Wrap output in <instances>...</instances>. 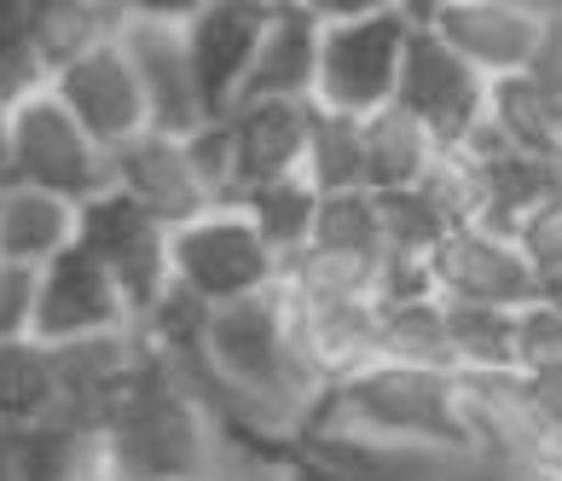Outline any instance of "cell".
<instances>
[{
	"mask_svg": "<svg viewBox=\"0 0 562 481\" xmlns=\"http://www.w3.org/2000/svg\"><path fill=\"white\" fill-rule=\"evenodd\" d=\"M314 18H319V76H314L319 111L366 122L371 111L394 104L401 58L412 41V12L342 0V7H314Z\"/></svg>",
	"mask_w": 562,
	"mask_h": 481,
	"instance_id": "cell-3",
	"label": "cell"
},
{
	"mask_svg": "<svg viewBox=\"0 0 562 481\" xmlns=\"http://www.w3.org/2000/svg\"><path fill=\"white\" fill-rule=\"evenodd\" d=\"M226 481H244V476H226Z\"/></svg>",
	"mask_w": 562,
	"mask_h": 481,
	"instance_id": "cell-42",
	"label": "cell"
},
{
	"mask_svg": "<svg viewBox=\"0 0 562 481\" xmlns=\"http://www.w3.org/2000/svg\"><path fill=\"white\" fill-rule=\"evenodd\" d=\"M487 128L528 157H551L562 145V93H546L528 76L487 81Z\"/></svg>",
	"mask_w": 562,
	"mask_h": 481,
	"instance_id": "cell-23",
	"label": "cell"
},
{
	"mask_svg": "<svg viewBox=\"0 0 562 481\" xmlns=\"http://www.w3.org/2000/svg\"><path fill=\"white\" fill-rule=\"evenodd\" d=\"M394 104H401L441 152H458V145L487 122V81L412 18V41H406V58H401Z\"/></svg>",
	"mask_w": 562,
	"mask_h": 481,
	"instance_id": "cell-8",
	"label": "cell"
},
{
	"mask_svg": "<svg viewBox=\"0 0 562 481\" xmlns=\"http://www.w3.org/2000/svg\"><path fill=\"white\" fill-rule=\"evenodd\" d=\"M302 180L319 198H342V192H366V152H360V122L319 111L314 104V128H307V157H302Z\"/></svg>",
	"mask_w": 562,
	"mask_h": 481,
	"instance_id": "cell-27",
	"label": "cell"
},
{
	"mask_svg": "<svg viewBox=\"0 0 562 481\" xmlns=\"http://www.w3.org/2000/svg\"><path fill=\"white\" fill-rule=\"evenodd\" d=\"M53 99L76 116V128L105 157L145 134V99H139V81H134V65L122 53V41L88 53L65 76H53Z\"/></svg>",
	"mask_w": 562,
	"mask_h": 481,
	"instance_id": "cell-14",
	"label": "cell"
},
{
	"mask_svg": "<svg viewBox=\"0 0 562 481\" xmlns=\"http://www.w3.org/2000/svg\"><path fill=\"white\" fill-rule=\"evenodd\" d=\"M378 226H383V256H406V261H429L441 249V238L452 233V221L424 186L378 198Z\"/></svg>",
	"mask_w": 562,
	"mask_h": 481,
	"instance_id": "cell-29",
	"label": "cell"
},
{
	"mask_svg": "<svg viewBox=\"0 0 562 481\" xmlns=\"http://www.w3.org/2000/svg\"><path fill=\"white\" fill-rule=\"evenodd\" d=\"M528 81H539L546 93H562V7H546V30L533 41V58H528Z\"/></svg>",
	"mask_w": 562,
	"mask_h": 481,
	"instance_id": "cell-36",
	"label": "cell"
},
{
	"mask_svg": "<svg viewBox=\"0 0 562 481\" xmlns=\"http://www.w3.org/2000/svg\"><path fill=\"white\" fill-rule=\"evenodd\" d=\"M383 256H342V249L302 244L279 267V290L290 302H378Z\"/></svg>",
	"mask_w": 562,
	"mask_h": 481,
	"instance_id": "cell-24",
	"label": "cell"
},
{
	"mask_svg": "<svg viewBox=\"0 0 562 481\" xmlns=\"http://www.w3.org/2000/svg\"><path fill=\"white\" fill-rule=\"evenodd\" d=\"M7 186L88 203L111 186V157L76 128V116L53 99V88H41L35 99L7 111Z\"/></svg>",
	"mask_w": 562,
	"mask_h": 481,
	"instance_id": "cell-5",
	"label": "cell"
},
{
	"mask_svg": "<svg viewBox=\"0 0 562 481\" xmlns=\"http://www.w3.org/2000/svg\"><path fill=\"white\" fill-rule=\"evenodd\" d=\"M290 320L325 389L378 360V302H290Z\"/></svg>",
	"mask_w": 562,
	"mask_h": 481,
	"instance_id": "cell-18",
	"label": "cell"
},
{
	"mask_svg": "<svg viewBox=\"0 0 562 481\" xmlns=\"http://www.w3.org/2000/svg\"><path fill=\"white\" fill-rule=\"evenodd\" d=\"M429 279H435V297L452 307L516 313L539 297V273L516 249V238H498L487 226H452L441 249L429 256Z\"/></svg>",
	"mask_w": 562,
	"mask_h": 481,
	"instance_id": "cell-11",
	"label": "cell"
},
{
	"mask_svg": "<svg viewBox=\"0 0 562 481\" xmlns=\"http://www.w3.org/2000/svg\"><path fill=\"white\" fill-rule=\"evenodd\" d=\"M30 313H35V273L0 267V343L30 337Z\"/></svg>",
	"mask_w": 562,
	"mask_h": 481,
	"instance_id": "cell-35",
	"label": "cell"
},
{
	"mask_svg": "<svg viewBox=\"0 0 562 481\" xmlns=\"http://www.w3.org/2000/svg\"><path fill=\"white\" fill-rule=\"evenodd\" d=\"M238 209L249 215V226L261 233V244L273 249L279 261H290L307 238H314L319 192H314V186H307L302 175H290V180H273V186H256V192H244Z\"/></svg>",
	"mask_w": 562,
	"mask_h": 481,
	"instance_id": "cell-26",
	"label": "cell"
},
{
	"mask_svg": "<svg viewBox=\"0 0 562 481\" xmlns=\"http://www.w3.org/2000/svg\"><path fill=\"white\" fill-rule=\"evenodd\" d=\"M516 249L528 256V267H533L539 279L562 273V198H557V192L522 221V233H516Z\"/></svg>",
	"mask_w": 562,
	"mask_h": 481,
	"instance_id": "cell-33",
	"label": "cell"
},
{
	"mask_svg": "<svg viewBox=\"0 0 562 481\" xmlns=\"http://www.w3.org/2000/svg\"><path fill=\"white\" fill-rule=\"evenodd\" d=\"M447 337H452V378H505L510 371V313L447 302Z\"/></svg>",
	"mask_w": 562,
	"mask_h": 481,
	"instance_id": "cell-28",
	"label": "cell"
},
{
	"mask_svg": "<svg viewBox=\"0 0 562 481\" xmlns=\"http://www.w3.org/2000/svg\"><path fill=\"white\" fill-rule=\"evenodd\" d=\"M307 424L337 429L366 447H429V452H482L452 371H412L371 360L319 394Z\"/></svg>",
	"mask_w": 562,
	"mask_h": 481,
	"instance_id": "cell-2",
	"label": "cell"
},
{
	"mask_svg": "<svg viewBox=\"0 0 562 481\" xmlns=\"http://www.w3.org/2000/svg\"><path fill=\"white\" fill-rule=\"evenodd\" d=\"M378 360L412 366V371H452V337H447V302H406L378 307Z\"/></svg>",
	"mask_w": 562,
	"mask_h": 481,
	"instance_id": "cell-25",
	"label": "cell"
},
{
	"mask_svg": "<svg viewBox=\"0 0 562 481\" xmlns=\"http://www.w3.org/2000/svg\"><path fill=\"white\" fill-rule=\"evenodd\" d=\"M533 302H546L551 313H562V273H551V279H539V297Z\"/></svg>",
	"mask_w": 562,
	"mask_h": 481,
	"instance_id": "cell-38",
	"label": "cell"
},
{
	"mask_svg": "<svg viewBox=\"0 0 562 481\" xmlns=\"http://www.w3.org/2000/svg\"><path fill=\"white\" fill-rule=\"evenodd\" d=\"M319 249H342V256H383V226H378V198L371 192H342L319 198L314 238Z\"/></svg>",
	"mask_w": 562,
	"mask_h": 481,
	"instance_id": "cell-30",
	"label": "cell"
},
{
	"mask_svg": "<svg viewBox=\"0 0 562 481\" xmlns=\"http://www.w3.org/2000/svg\"><path fill=\"white\" fill-rule=\"evenodd\" d=\"M58 424V360L47 343L12 337L0 343V429Z\"/></svg>",
	"mask_w": 562,
	"mask_h": 481,
	"instance_id": "cell-22",
	"label": "cell"
},
{
	"mask_svg": "<svg viewBox=\"0 0 562 481\" xmlns=\"http://www.w3.org/2000/svg\"><path fill=\"white\" fill-rule=\"evenodd\" d=\"M0 481H18V435L0 429Z\"/></svg>",
	"mask_w": 562,
	"mask_h": 481,
	"instance_id": "cell-37",
	"label": "cell"
},
{
	"mask_svg": "<svg viewBox=\"0 0 562 481\" xmlns=\"http://www.w3.org/2000/svg\"><path fill=\"white\" fill-rule=\"evenodd\" d=\"M279 256L261 244L238 203H215L198 221H186L169 233V279L186 290L198 307H233L249 297L279 290Z\"/></svg>",
	"mask_w": 562,
	"mask_h": 481,
	"instance_id": "cell-4",
	"label": "cell"
},
{
	"mask_svg": "<svg viewBox=\"0 0 562 481\" xmlns=\"http://www.w3.org/2000/svg\"><path fill=\"white\" fill-rule=\"evenodd\" d=\"M134 331L128 307H122L116 284L105 279L88 249H65L35 273V313H30V337L47 348H70V343H93V337H116Z\"/></svg>",
	"mask_w": 562,
	"mask_h": 481,
	"instance_id": "cell-10",
	"label": "cell"
},
{
	"mask_svg": "<svg viewBox=\"0 0 562 481\" xmlns=\"http://www.w3.org/2000/svg\"><path fill=\"white\" fill-rule=\"evenodd\" d=\"M111 192H122L134 209H145L157 226H186L198 221L203 209H215L210 186L198 180L192 152L175 134H151L145 128L139 139H128L122 152H111Z\"/></svg>",
	"mask_w": 562,
	"mask_h": 481,
	"instance_id": "cell-13",
	"label": "cell"
},
{
	"mask_svg": "<svg viewBox=\"0 0 562 481\" xmlns=\"http://www.w3.org/2000/svg\"><path fill=\"white\" fill-rule=\"evenodd\" d=\"M93 441L105 481H226L238 470L203 389L151 348L99 412Z\"/></svg>",
	"mask_w": 562,
	"mask_h": 481,
	"instance_id": "cell-1",
	"label": "cell"
},
{
	"mask_svg": "<svg viewBox=\"0 0 562 481\" xmlns=\"http://www.w3.org/2000/svg\"><path fill=\"white\" fill-rule=\"evenodd\" d=\"M360 152H366V192L389 198V192H412L424 186V175L435 169L441 145H435L401 104H383L360 122Z\"/></svg>",
	"mask_w": 562,
	"mask_h": 481,
	"instance_id": "cell-21",
	"label": "cell"
},
{
	"mask_svg": "<svg viewBox=\"0 0 562 481\" xmlns=\"http://www.w3.org/2000/svg\"><path fill=\"white\" fill-rule=\"evenodd\" d=\"M510 371L516 378H562V313L528 302L510 313Z\"/></svg>",
	"mask_w": 562,
	"mask_h": 481,
	"instance_id": "cell-32",
	"label": "cell"
},
{
	"mask_svg": "<svg viewBox=\"0 0 562 481\" xmlns=\"http://www.w3.org/2000/svg\"><path fill=\"white\" fill-rule=\"evenodd\" d=\"M186 12L192 7H128V24H122V53H128L145 99V128L175 139L210 122L192 81V58H186V41H180Z\"/></svg>",
	"mask_w": 562,
	"mask_h": 481,
	"instance_id": "cell-7",
	"label": "cell"
},
{
	"mask_svg": "<svg viewBox=\"0 0 562 481\" xmlns=\"http://www.w3.org/2000/svg\"><path fill=\"white\" fill-rule=\"evenodd\" d=\"M0 267H7V261H0Z\"/></svg>",
	"mask_w": 562,
	"mask_h": 481,
	"instance_id": "cell-43",
	"label": "cell"
},
{
	"mask_svg": "<svg viewBox=\"0 0 562 481\" xmlns=\"http://www.w3.org/2000/svg\"><path fill=\"white\" fill-rule=\"evenodd\" d=\"M528 481H562V476H528Z\"/></svg>",
	"mask_w": 562,
	"mask_h": 481,
	"instance_id": "cell-41",
	"label": "cell"
},
{
	"mask_svg": "<svg viewBox=\"0 0 562 481\" xmlns=\"http://www.w3.org/2000/svg\"><path fill=\"white\" fill-rule=\"evenodd\" d=\"M429 297H435L429 261L383 256V267H378V307H406V302H429Z\"/></svg>",
	"mask_w": 562,
	"mask_h": 481,
	"instance_id": "cell-34",
	"label": "cell"
},
{
	"mask_svg": "<svg viewBox=\"0 0 562 481\" xmlns=\"http://www.w3.org/2000/svg\"><path fill=\"white\" fill-rule=\"evenodd\" d=\"M406 12L482 81L522 76L533 41L546 30V7H522V0H435V7H406Z\"/></svg>",
	"mask_w": 562,
	"mask_h": 481,
	"instance_id": "cell-9",
	"label": "cell"
},
{
	"mask_svg": "<svg viewBox=\"0 0 562 481\" xmlns=\"http://www.w3.org/2000/svg\"><path fill=\"white\" fill-rule=\"evenodd\" d=\"M47 88V70L35 58V41H30V7L24 0H7L0 7V104H24Z\"/></svg>",
	"mask_w": 562,
	"mask_h": 481,
	"instance_id": "cell-31",
	"label": "cell"
},
{
	"mask_svg": "<svg viewBox=\"0 0 562 481\" xmlns=\"http://www.w3.org/2000/svg\"><path fill=\"white\" fill-rule=\"evenodd\" d=\"M0 186H7V104H0Z\"/></svg>",
	"mask_w": 562,
	"mask_h": 481,
	"instance_id": "cell-40",
	"label": "cell"
},
{
	"mask_svg": "<svg viewBox=\"0 0 562 481\" xmlns=\"http://www.w3.org/2000/svg\"><path fill=\"white\" fill-rule=\"evenodd\" d=\"M267 12L273 7H256V0H215V7L186 12L180 41H186V58H192V81L210 122H221L238 104L249 65H256V47H261V30H267Z\"/></svg>",
	"mask_w": 562,
	"mask_h": 481,
	"instance_id": "cell-12",
	"label": "cell"
},
{
	"mask_svg": "<svg viewBox=\"0 0 562 481\" xmlns=\"http://www.w3.org/2000/svg\"><path fill=\"white\" fill-rule=\"evenodd\" d=\"M546 169H551V192L562 198V145H557V152L546 157Z\"/></svg>",
	"mask_w": 562,
	"mask_h": 481,
	"instance_id": "cell-39",
	"label": "cell"
},
{
	"mask_svg": "<svg viewBox=\"0 0 562 481\" xmlns=\"http://www.w3.org/2000/svg\"><path fill=\"white\" fill-rule=\"evenodd\" d=\"M314 76H319V18H314V7H273L238 104H249V99L314 104Z\"/></svg>",
	"mask_w": 562,
	"mask_h": 481,
	"instance_id": "cell-17",
	"label": "cell"
},
{
	"mask_svg": "<svg viewBox=\"0 0 562 481\" xmlns=\"http://www.w3.org/2000/svg\"><path fill=\"white\" fill-rule=\"evenodd\" d=\"M76 249L105 267V279L116 284L128 320L139 325L162 297H169V226H157L145 209H134L122 192H99L88 203H76Z\"/></svg>",
	"mask_w": 562,
	"mask_h": 481,
	"instance_id": "cell-6",
	"label": "cell"
},
{
	"mask_svg": "<svg viewBox=\"0 0 562 481\" xmlns=\"http://www.w3.org/2000/svg\"><path fill=\"white\" fill-rule=\"evenodd\" d=\"M226 139H233V192H256L302 175L307 157V128H314V104L302 99H249L221 116Z\"/></svg>",
	"mask_w": 562,
	"mask_h": 481,
	"instance_id": "cell-15",
	"label": "cell"
},
{
	"mask_svg": "<svg viewBox=\"0 0 562 481\" xmlns=\"http://www.w3.org/2000/svg\"><path fill=\"white\" fill-rule=\"evenodd\" d=\"M458 157L475 169V226H487V233H498V238H516V233H522V221L551 198L546 157L510 152L487 122L458 145Z\"/></svg>",
	"mask_w": 562,
	"mask_h": 481,
	"instance_id": "cell-16",
	"label": "cell"
},
{
	"mask_svg": "<svg viewBox=\"0 0 562 481\" xmlns=\"http://www.w3.org/2000/svg\"><path fill=\"white\" fill-rule=\"evenodd\" d=\"M76 244V203L30 192V186H0V261L41 273L53 256Z\"/></svg>",
	"mask_w": 562,
	"mask_h": 481,
	"instance_id": "cell-20",
	"label": "cell"
},
{
	"mask_svg": "<svg viewBox=\"0 0 562 481\" xmlns=\"http://www.w3.org/2000/svg\"><path fill=\"white\" fill-rule=\"evenodd\" d=\"M122 24H128V7H105V0H53V7H30V41H35L41 70H47V88H53V76H65L88 53L122 41Z\"/></svg>",
	"mask_w": 562,
	"mask_h": 481,
	"instance_id": "cell-19",
	"label": "cell"
}]
</instances>
